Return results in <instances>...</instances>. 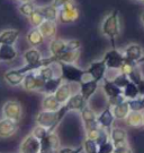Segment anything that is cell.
<instances>
[{
  "label": "cell",
  "instance_id": "54",
  "mask_svg": "<svg viewBox=\"0 0 144 153\" xmlns=\"http://www.w3.org/2000/svg\"><path fill=\"white\" fill-rule=\"evenodd\" d=\"M137 1H141V0H137Z\"/></svg>",
  "mask_w": 144,
  "mask_h": 153
},
{
  "label": "cell",
  "instance_id": "19",
  "mask_svg": "<svg viewBox=\"0 0 144 153\" xmlns=\"http://www.w3.org/2000/svg\"><path fill=\"white\" fill-rule=\"evenodd\" d=\"M37 28L43 35V38L52 40L55 38L56 32H58V24L53 21H44Z\"/></svg>",
  "mask_w": 144,
  "mask_h": 153
},
{
  "label": "cell",
  "instance_id": "52",
  "mask_svg": "<svg viewBox=\"0 0 144 153\" xmlns=\"http://www.w3.org/2000/svg\"><path fill=\"white\" fill-rule=\"evenodd\" d=\"M143 126H144V111H143Z\"/></svg>",
  "mask_w": 144,
  "mask_h": 153
},
{
  "label": "cell",
  "instance_id": "15",
  "mask_svg": "<svg viewBox=\"0 0 144 153\" xmlns=\"http://www.w3.org/2000/svg\"><path fill=\"white\" fill-rule=\"evenodd\" d=\"M109 140L115 146L125 145L128 143L127 131L121 127H113L109 131Z\"/></svg>",
  "mask_w": 144,
  "mask_h": 153
},
{
  "label": "cell",
  "instance_id": "12",
  "mask_svg": "<svg viewBox=\"0 0 144 153\" xmlns=\"http://www.w3.org/2000/svg\"><path fill=\"white\" fill-rule=\"evenodd\" d=\"M80 88H79V93L82 95V98L85 99L88 102L97 92V90L99 88V83L94 81V79H87V81H82L79 84Z\"/></svg>",
  "mask_w": 144,
  "mask_h": 153
},
{
  "label": "cell",
  "instance_id": "49",
  "mask_svg": "<svg viewBox=\"0 0 144 153\" xmlns=\"http://www.w3.org/2000/svg\"><path fill=\"white\" fill-rule=\"evenodd\" d=\"M141 64H144V53H143V56L141 57V59L137 61V65H141Z\"/></svg>",
  "mask_w": 144,
  "mask_h": 153
},
{
  "label": "cell",
  "instance_id": "50",
  "mask_svg": "<svg viewBox=\"0 0 144 153\" xmlns=\"http://www.w3.org/2000/svg\"><path fill=\"white\" fill-rule=\"evenodd\" d=\"M141 22H142V24L144 25V11L141 14Z\"/></svg>",
  "mask_w": 144,
  "mask_h": 153
},
{
  "label": "cell",
  "instance_id": "13",
  "mask_svg": "<svg viewBox=\"0 0 144 153\" xmlns=\"http://www.w3.org/2000/svg\"><path fill=\"white\" fill-rule=\"evenodd\" d=\"M80 115L82 123H83L85 131L98 126V124H97V114L95 112V110L91 109L88 104L80 111Z\"/></svg>",
  "mask_w": 144,
  "mask_h": 153
},
{
  "label": "cell",
  "instance_id": "38",
  "mask_svg": "<svg viewBox=\"0 0 144 153\" xmlns=\"http://www.w3.org/2000/svg\"><path fill=\"white\" fill-rule=\"evenodd\" d=\"M136 66H139L136 62H133V61H129V60H127V59H125L123 62V65L121 66V68H119V73H122L124 75L128 76V75L133 71V69Z\"/></svg>",
  "mask_w": 144,
  "mask_h": 153
},
{
  "label": "cell",
  "instance_id": "22",
  "mask_svg": "<svg viewBox=\"0 0 144 153\" xmlns=\"http://www.w3.org/2000/svg\"><path fill=\"white\" fill-rule=\"evenodd\" d=\"M20 35L19 30L16 28H9V30H5L2 32H0V44H14L17 42V40Z\"/></svg>",
  "mask_w": 144,
  "mask_h": 153
},
{
  "label": "cell",
  "instance_id": "16",
  "mask_svg": "<svg viewBox=\"0 0 144 153\" xmlns=\"http://www.w3.org/2000/svg\"><path fill=\"white\" fill-rule=\"evenodd\" d=\"M87 104H88V102L82 98V95H81L80 93L78 92L75 93V94H72L69 98V100L64 103V105L67 107V109H68L69 112L70 111H79L80 112Z\"/></svg>",
  "mask_w": 144,
  "mask_h": 153
},
{
  "label": "cell",
  "instance_id": "31",
  "mask_svg": "<svg viewBox=\"0 0 144 153\" xmlns=\"http://www.w3.org/2000/svg\"><path fill=\"white\" fill-rule=\"evenodd\" d=\"M61 108V104L58 102L54 94H46L42 101V109L45 111H58Z\"/></svg>",
  "mask_w": 144,
  "mask_h": 153
},
{
  "label": "cell",
  "instance_id": "23",
  "mask_svg": "<svg viewBox=\"0 0 144 153\" xmlns=\"http://www.w3.org/2000/svg\"><path fill=\"white\" fill-rule=\"evenodd\" d=\"M42 16L44 17L45 21H53V22H58V14H59V9L55 8L52 4L44 6H37L36 7Z\"/></svg>",
  "mask_w": 144,
  "mask_h": 153
},
{
  "label": "cell",
  "instance_id": "2",
  "mask_svg": "<svg viewBox=\"0 0 144 153\" xmlns=\"http://www.w3.org/2000/svg\"><path fill=\"white\" fill-rule=\"evenodd\" d=\"M100 31L102 35L106 36L110 41L112 48H116L115 43L121 33V18H119V13L117 10L110 11L107 16H105L102 22Z\"/></svg>",
  "mask_w": 144,
  "mask_h": 153
},
{
  "label": "cell",
  "instance_id": "9",
  "mask_svg": "<svg viewBox=\"0 0 144 153\" xmlns=\"http://www.w3.org/2000/svg\"><path fill=\"white\" fill-rule=\"evenodd\" d=\"M107 71V67L102 59L100 60L92 61L90 65L88 66V68L86 69V74L88 76H90L91 79L96 81V82L100 83L105 78Z\"/></svg>",
  "mask_w": 144,
  "mask_h": 153
},
{
  "label": "cell",
  "instance_id": "43",
  "mask_svg": "<svg viewBox=\"0 0 144 153\" xmlns=\"http://www.w3.org/2000/svg\"><path fill=\"white\" fill-rule=\"evenodd\" d=\"M139 66H136V67L133 69V71H132V73H131V74L127 76L128 79H129L131 82L135 83V84H137V83L141 81V78L143 77V76H142V73H141V71H140Z\"/></svg>",
  "mask_w": 144,
  "mask_h": 153
},
{
  "label": "cell",
  "instance_id": "41",
  "mask_svg": "<svg viewBox=\"0 0 144 153\" xmlns=\"http://www.w3.org/2000/svg\"><path fill=\"white\" fill-rule=\"evenodd\" d=\"M114 149H115V145L112 143V141L107 140L106 142L98 145V152L97 153H113Z\"/></svg>",
  "mask_w": 144,
  "mask_h": 153
},
{
  "label": "cell",
  "instance_id": "10",
  "mask_svg": "<svg viewBox=\"0 0 144 153\" xmlns=\"http://www.w3.org/2000/svg\"><path fill=\"white\" fill-rule=\"evenodd\" d=\"M114 121H115V118L113 116L112 108L109 105H106L102 112L99 115H97V124H98V126L107 131H109L114 127L113 126Z\"/></svg>",
  "mask_w": 144,
  "mask_h": 153
},
{
  "label": "cell",
  "instance_id": "47",
  "mask_svg": "<svg viewBox=\"0 0 144 153\" xmlns=\"http://www.w3.org/2000/svg\"><path fill=\"white\" fill-rule=\"evenodd\" d=\"M70 1H72V0H53L52 1V5L55 7V8H61L62 6H64L65 4H68V2H70Z\"/></svg>",
  "mask_w": 144,
  "mask_h": 153
},
{
  "label": "cell",
  "instance_id": "40",
  "mask_svg": "<svg viewBox=\"0 0 144 153\" xmlns=\"http://www.w3.org/2000/svg\"><path fill=\"white\" fill-rule=\"evenodd\" d=\"M112 82L114 83L116 86H118L119 88H123L126 86V84L129 82V79H128V77L126 76V75H124V74H122V73H119L118 75H116V76L113 78Z\"/></svg>",
  "mask_w": 144,
  "mask_h": 153
},
{
  "label": "cell",
  "instance_id": "3",
  "mask_svg": "<svg viewBox=\"0 0 144 153\" xmlns=\"http://www.w3.org/2000/svg\"><path fill=\"white\" fill-rule=\"evenodd\" d=\"M56 65L60 67V76L63 79V82L67 83H77L80 84L86 74V69H82L75 64H63V62H58Z\"/></svg>",
  "mask_w": 144,
  "mask_h": 153
},
{
  "label": "cell",
  "instance_id": "42",
  "mask_svg": "<svg viewBox=\"0 0 144 153\" xmlns=\"http://www.w3.org/2000/svg\"><path fill=\"white\" fill-rule=\"evenodd\" d=\"M100 131H102V128L99 126L90 128V129H87L86 131V138H89V140H92V141L96 142L99 135H100Z\"/></svg>",
  "mask_w": 144,
  "mask_h": 153
},
{
  "label": "cell",
  "instance_id": "36",
  "mask_svg": "<svg viewBox=\"0 0 144 153\" xmlns=\"http://www.w3.org/2000/svg\"><path fill=\"white\" fill-rule=\"evenodd\" d=\"M27 18H28V21H29V23H31V25H32L33 27H38L45 21L44 17L42 16V14L37 9H35Z\"/></svg>",
  "mask_w": 144,
  "mask_h": 153
},
{
  "label": "cell",
  "instance_id": "24",
  "mask_svg": "<svg viewBox=\"0 0 144 153\" xmlns=\"http://www.w3.org/2000/svg\"><path fill=\"white\" fill-rule=\"evenodd\" d=\"M80 57V50H67L61 55L56 56V64L63 62V64H75Z\"/></svg>",
  "mask_w": 144,
  "mask_h": 153
},
{
  "label": "cell",
  "instance_id": "32",
  "mask_svg": "<svg viewBox=\"0 0 144 153\" xmlns=\"http://www.w3.org/2000/svg\"><path fill=\"white\" fill-rule=\"evenodd\" d=\"M122 95L125 98V100H133V99L140 97V93L136 84L129 81L126 84V86L122 88Z\"/></svg>",
  "mask_w": 144,
  "mask_h": 153
},
{
  "label": "cell",
  "instance_id": "27",
  "mask_svg": "<svg viewBox=\"0 0 144 153\" xmlns=\"http://www.w3.org/2000/svg\"><path fill=\"white\" fill-rule=\"evenodd\" d=\"M45 39L43 38V35L41 32L38 31L37 27H33L32 30H29L28 33L26 34V41L27 43L29 44L32 48H37L41 44H43Z\"/></svg>",
  "mask_w": 144,
  "mask_h": 153
},
{
  "label": "cell",
  "instance_id": "11",
  "mask_svg": "<svg viewBox=\"0 0 144 153\" xmlns=\"http://www.w3.org/2000/svg\"><path fill=\"white\" fill-rule=\"evenodd\" d=\"M39 148H41L39 140L34 137L32 134H29L21 141L19 153H39Z\"/></svg>",
  "mask_w": 144,
  "mask_h": 153
},
{
  "label": "cell",
  "instance_id": "51",
  "mask_svg": "<svg viewBox=\"0 0 144 153\" xmlns=\"http://www.w3.org/2000/svg\"><path fill=\"white\" fill-rule=\"evenodd\" d=\"M17 1H19V2H28V1H33V0H17Z\"/></svg>",
  "mask_w": 144,
  "mask_h": 153
},
{
  "label": "cell",
  "instance_id": "34",
  "mask_svg": "<svg viewBox=\"0 0 144 153\" xmlns=\"http://www.w3.org/2000/svg\"><path fill=\"white\" fill-rule=\"evenodd\" d=\"M36 7H37V6L35 5L33 1L21 2V4H19V6H18V10H19V13H20L23 16L28 17L33 11L36 9Z\"/></svg>",
  "mask_w": 144,
  "mask_h": 153
},
{
  "label": "cell",
  "instance_id": "53",
  "mask_svg": "<svg viewBox=\"0 0 144 153\" xmlns=\"http://www.w3.org/2000/svg\"><path fill=\"white\" fill-rule=\"evenodd\" d=\"M141 1H142V4H143V5H144V0H141Z\"/></svg>",
  "mask_w": 144,
  "mask_h": 153
},
{
  "label": "cell",
  "instance_id": "14",
  "mask_svg": "<svg viewBox=\"0 0 144 153\" xmlns=\"http://www.w3.org/2000/svg\"><path fill=\"white\" fill-rule=\"evenodd\" d=\"M18 131V123L7 118L0 119V138H8Z\"/></svg>",
  "mask_w": 144,
  "mask_h": 153
},
{
  "label": "cell",
  "instance_id": "35",
  "mask_svg": "<svg viewBox=\"0 0 144 153\" xmlns=\"http://www.w3.org/2000/svg\"><path fill=\"white\" fill-rule=\"evenodd\" d=\"M52 66L53 65L43 66V67L38 68L37 71H36L38 75L42 77L44 81H48V79H50V78H52V77L55 76V74H54V69H53V67H52Z\"/></svg>",
  "mask_w": 144,
  "mask_h": 153
},
{
  "label": "cell",
  "instance_id": "26",
  "mask_svg": "<svg viewBox=\"0 0 144 153\" xmlns=\"http://www.w3.org/2000/svg\"><path fill=\"white\" fill-rule=\"evenodd\" d=\"M63 83V79L61 78V76H54L52 78H50L48 81L44 82V85H43L41 92L44 93L45 95L46 94H54L55 91L59 88V86Z\"/></svg>",
  "mask_w": 144,
  "mask_h": 153
},
{
  "label": "cell",
  "instance_id": "44",
  "mask_svg": "<svg viewBox=\"0 0 144 153\" xmlns=\"http://www.w3.org/2000/svg\"><path fill=\"white\" fill-rule=\"evenodd\" d=\"M81 42L77 39L67 40V50H80Z\"/></svg>",
  "mask_w": 144,
  "mask_h": 153
},
{
  "label": "cell",
  "instance_id": "1",
  "mask_svg": "<svg viewBox=\"0 0 144 153\" xmlns=\"http://www.w3.org/2000/svg\"><path fill=\"white\" fill-rule=\"evenodd\" d=\"M68 112L69 111L67 109V107L62 104L58 111H45V110L39 111L35 118V121H36V125L43 126L48 128L50 133H52V131H55V129L58 128V126L61 124V121L63 120V118Z\"/></svg>",
  "mask_w": 144,
  "mask_h": 153
},
{
  "label": "cell",
  "instance_id": "28",
  "mask_svg": "<svg viewBox=\"0 0 144 153\" xmlns=\"http://www.w3.org/2000/svg\"><path fill=\"white\" fill-rule=\"evenodd\" d=\"M112 108V112L113 116L115 118V120H124L126 118V116L128 115V112L131 111L129 110V107H128V102L127 100H125L121 103L116 104L114 107H110Z\"/></svg>",
  "mask_w": 144,
  "mask_h": 153
},
{
  "label": "cell",
  "instance_id": "17",
  "mask_svg": "<svg viewBox=\"0 0 144 153\" xmlns=\"http://www.w3.org/2000/svg\"><path fill=\"white\" fill-rule=\"evenodd\" d=\"M123 53L125 59H127L129 61H133V62H136L141 59V57L143 56V49L142 47L137 43H131L128 44L127 47L123 50Z\"/></svg>",
  "mask_w": 144,
  "mask_h": 153
},
{
  "label": "cell",
  "instance_id": "25",
  "mask_svg": "<svg viewBox=\"0 0 144 153\" xmlns=\"http://www.w3.org/2000/svg\"><path fill=\"white\" fill-rule=\"evenodd\" d=\"M48 50H50V53L53 57L61 55L62 52L67 51V40L60 38H54L51 40L50 45H48Z\"/></svg>",
  "mask_w": 144,
  "mask_h": 153
},
{
  "label": "cell",
  "instance_id": "5",
  "mask_svg": "<svg viewBox=\"0 0 144 153\" xmlns=\"http://www.w3.org/2000/svg\"><path fill=\"white\" fill-rule=\"evenodd\" d=\"M1 114H2V118H7V119L19 123L23 116L21 104L17 100H8L2 105Z\"/></svg>",
  "mask_w": 144,
  "mask_h": 153
},
{
  "label": "cell",
  "instance_id": "8",
  "mask_svg": "<svg viewBox=\"0 0 144 153\" xmlns=\"http://www.w3.org/2000/svg\"><path fill=\"white\" fill-rule=\"evenodd\" d=\"M39 142H41L39 153H58L59 149L61 148L60 137L55 131L48 133Z\"/></svg>",
  "mask_w": 144,
  "mask_h": 153
},
{
  "label": "cell",
  "instance_id": "33",
  "mask_svg": "<svg viewBox=\"0 0 144 153\" xmlns=\"http://www.w3.org/2000/svg\"><path fill=\"white\" fill-rule=\"evenodd\" d=\"M127 102L131 111H140V112L144 111V97L140 95L133 100H127Z\"/></svg>",
  "mask_w": 144,
  "mask_h": 153
},
{
  "label": "cell",
  "instance_id": "7",
  "mask_svg": "<svg viewBox=\"0 0 144 153\" xmlns=\"http://www.w3.org/2000/svg\"><path fill=\"white\" fill-rule=\"evenodd\" d=\"M44 82L45 81L38 75L37 71H34L25 74L24 79L21 82V86L28 92H41Z\"/></svg>",
  "mask_w": 144,
  "mask_h": 153
},
{
  "label": "cell",
  "instance_id": "45",
  "mask_svg": "<svg viewBox=\"0 0 144 153\" xmlns=\"http://www.w3.org/2000/svg\"><path fill=\"white\" fill-rule=\"evenodd\" d=\"M113 153H133V150H132V148L128 144H125V145L115 146Z\"/></svg>",
  "mask_w": 144,
  "mask_h": 153
},
{
  "label": "cell",
  "instance_id": "4",
  "mask_svg": "<svg viewBox=\"0 0 144 153\" xmlns=\"http://www.w3.org/2000/svg\"><path fill=\"white\" fill-rule=\"evenodd\" d=\"M79 16H80L79 8L72 0L59 8L58 22H60L61 24H71V23L77 22L79 19Z\"/></svg>",
  "mask_w": 144,
  "mask_h": 153
},
{
  "label": "cell",
  "instance_id": "21",
  "mask_svg": "<svg viewBox=\"0 0 144 153\" xmlns=\"http://www.w3.org/2000/svg\"><path fill=\"white\" fill-rule=\"evenodd\" d=\"M18 56L17 49L14 45L10 44H0V62L5 61V62H9V61L15 60Z\"/></svg>",
  "mask_w": 144,
  "mask_h": 153
},
{
  "label": "cell",
  "instance_id": "20",
  "mask_svg": "<svg viewBox=\"0 0 144 153\" xmlns=\"http://www.w3.org/2000/svg\"><path fill=\"white\" fill-rule=\"evenodd\" d=\"M71 95H72V88H71L70 83H67V82L62 83L59 86V88L54 93V97H55V99L58 100V102L61 105L65 103L69 100V98Z\"/></svg>",
  "mask_w": 144,
  "mask_h": 153
},
{
  "label": "cell",
  "instance_id": "6",
  "mask_svg": "<svg viewBox=\"0 0 144 153\" xmlns=\"http://www.w3.org/2000/svg\"><path fill=\"white\" fill-rule=\"evenodd\" d=\"M102 60L105 62L107 69L119 71L121 66L123 65L124 60H125V57H124L123 51L116 49V48H112L110 50L105 52Z\"/></svg>",
  "mask_w": 144,
  "mask_h": 153
},
{
  "label": "cell",
  "instance_id": "46",
  "mask_svg": "<svg viewBox=\"0 0 144 153\" xmlns=\"http://www.w3.org/2000/svg\"><path fill=\"white\" fill-rule=\"evenodd\" d=\"M82 152V146H78V148H60L58 153H81Z\"/></svg>",
  "mask_w": 144,
  "mask_h": 153
},
{
  "label": "cell",
  "instance_id": "48",
  "mask_svg": "<svg viewBox=\"0 0 144 153\" xmlns=\"http://www.w3.org/2000/svg\"><path fill=\"white\" fill-rule=\"evenodd\" d=\"M136 86H137V90H139L140 95H141V97H144V77H142V78H141V81L136 84Z\"/></svg>",
  "mask_w": 144,
  "mask_h": 153
},
{
  "label": "cell",
  "instance_id": "37",
  "mask_svg": "<svg viewBox=\"0 0 144 153\" xmlns=\"http://www.w3.org/2000/svg\"><path fill=\"white\" fill-rule=\"evenodd\" d=\"M82 151L85 153H97L98 152V144L92 140L85 138V141L82 143Z\"/></svg>",
  "mask_w": 144,
  "mask_h": 153
},
{
  "label": "cell",
  "instance_id": "30",
  "mask_svg": "<svg viewBox=\"0 0 144 153\" xmlns=\"http://www.w3.org/2000/svg\"><path fill=\"white\" fill-rule=\"evenodd\" d=\"M24 76L25 75L19 73L16 68V69H10V71H6L5 75H4V78L10 86H18V85H21Z\"/></svg>",
  "mask_w": 144,
  "mask_h": 153
},
{
  "label": "cell",
  "instance_id": "29",
  "mask_svg": "<svg viewBox=\"0 0 144 153\" xmlns=\"http://www.w3.org/2000/svg\"><path fill=\"white\" fill-rule=\"evenodd\" d=\"M126 125L134 128L143 127V112L140 111H129L126 118L124 119Z\"/></svg>",
  "mask_w": 144,
  "mask_h": 153
},
{
  "label": "cell",
  "instance_id": "39",
  "mask_svg": "<svg viewBox=\"0 0 144 153\" xmlns=\"http://www.w3.org/2000/svg\"><path fill=\"white\" fill-rule=\"evenodd\" d=\"M48 133H50V131H48V128H45V127H43V126H39V125H36L34 128H33L32 131V134L34 137H36L37 140H43L44 137L48 135Z\"/></svg>",
  "mask_w": 144,
  "mask_h": 153
},
{
  "label": "cell",
  "instance_id": "18",
  "mask_svg": "<svg viewBox=\"0 0 144 153\" xmlns=\"http://www.w3.org/2000/svg\"><path fill=\"white\" fill-rule=\"evenodd\" d=\"M102 82V92L106 95L107 100H110V99L117 98L119 95H122V88H119L118 86H116V85L112 82V79L105 77Z\"/></svg>",
  "mask_w": 144,
  "mask_h": 153
}]
</instances>
